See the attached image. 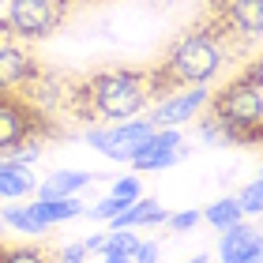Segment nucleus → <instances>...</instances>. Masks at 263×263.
Returning a JSON list of instances; mask_svg holds the SVG:
<instances>
[{
	"label": "nucleus",
	"mask_w": 263,
	"mask_h": 263,
	"mask_svg": "<svg viewBox=\"0 0 263 263\" xmlns=\"http://www.w3.org/2000/svg\"><path fill=\"white\" fill-rule=\"evenodd\" d=\"M139 245L136 230H109L105 233V245H102V256H132Z\"/></svg>",
	"instance_id": "nucleus-20"
},
{
	"label": "nucleus",
	"mask_w": 263,
	"mask_h": 263,
	"mask_svg": "<svg viewBox=\"0 0 263 263\" xmlns=\"http://www.w3.org/2000/svg\"><path fill=\"white\" fill-rule=\"evenodd\" d=\"M211 19L241 45L263 38V0H214Z\"/></svg>",
	"instance_id": "nucleus-9"
},
{
	"label": "nucleus",
	"mask_w": 263,
	"mask_h": 263,
	"mask_svg": "<svg viewBox=\"0 0 263 263\" xmlns=\"http://www.w3.org/2000/svg\"><path fill=\"white\" fill-rule=\"evenodd\" d=\"M94 181H98V173H87V170H57L34 188V196L38 199H71Z\"/></svg>",
	"instance_id": "nucleus-12"
},
{
	"label": "nucleus",
	"mask_w": 263,
	"mask_h": 263,
	"mask_svg": "<svg viewBox=\"0 0 263 263\" xmlns=\"http://www.w3.org/2000/svg\"><path fill=\"white\" fill-rule=\"evenodd\" d=\"M188 143H184V132L177 128H154L147 143H139L136 154H132V170L136 173H158V170H170V165L184 162L188 158Z\"/></svg>",
	"instance_id": "nucleus-7"
},
{
	"label": "nucleus",
	"mask_w": 263,
	"mask_h": 263,
	"mask_svg": "<svg viewBox=\"0 0 263 263\" xmlns=\"http://www.w3.org/2000/svg\"><path fill=\"white\" fill-rule=\"evenodd\" d=\"M0 237H4V222H0Z\"/></svg>",
	"instance_id": "nucleus-33"
},
{
	"label": "nucleus",
	"mask_w": 263,
	"mask_h": 263,
	"mask_svg": "<svg viewBox=\"0 0 263 263\" xmlns=\"http://www.w3.org/2000/svg\"><path fill=\"white\" fill-rule=\"evenodd\" d=\"M38 71H42V64L27 49V42L0 34V94H23Z\"/></svg>",
	"instance_id": "nucleus-8"
},
{
	"label": "nucleus",
	"mask_w": 263,
	"mask_h": 263,
	"mask_svg": "<svg viewBox=\"0 0 263 263\" xmlns=\"http://www.w3.org/2000/svg\"><path fill=\"white\" fill-rule=\"evenodd\" d=\"M154 132V121L151 117H132V121H121V124H90L83 132V143H87L90 151L105 154L109 162H132V154H136L139 143H147Z\"/></svg>",
	"instance_id": "nucleus-5"
},
{
	"label": "nucleus",
	"mask_w": 263,
	"mask_h": 263,
	"mask_svg": "<svg viewBox=\"0 0 263 263\" xmlns=\"http://www.w3.org/2000/svg\"><path fill=\"white\" fill-rule=\"evenodd\" d=\"M0 263H53L38 245H0Z\"/></svg>",
	"instance_id": "nucleus-18"
},
{
	"label": "nucleus",
	"mask_w": 263,
	"mask_h": 263,
	"mask_svg": "<svg viewBox=\"0 0 263 263\" xmlns=\"http://www.w3.org/2000/svg\"><path fill=\"white\" fill-rule=\"evenodd\" d=\"M207 113L226 128L230 143H252L256 132L263 128V94L237 76L211 94Z\"/></svg>",
	"instance_id": "nucleus-3"
},
{
	"label": "nucleus",
	"mask_w": 263,
	"mask_h": 263,
	"mask_svg": "<svg viewBox=\"0 0 263 263\" xmlns=\"http://www.w3.org/2000/svg\"><path fill=\"white\" fill-rule=\"evenodd\" d=\"M259 233H263V230H259Z\"/></svg>",
	"instance_id": "nucleus-35"
},
{
	"label": "nucleus",
	"mask_w": 263,
	"mask_h": 263,
	"mask_svg": "<svg viewBox=\"0 0 263 263\" xmlns=\"http://www.w3.org/2000/svg\"><path fill=\"white\" fill-rule=\"evenodd\" d=\"M27 211H30V218L38 222V226L53 230V226H61V222L79 218L87 207H83L79 196H71V199H34V203H27Z\"/></svg>",
	"instance_id": "nucleus-14"
},
{
	"label": "nucleus",
	"mask_w": 263,
	"mask_h": 263,
	"mask_svg": "<svg viewBox=\"0 0 263 263\" xmlns=\"http://www.w3.org/2000/svg\"><path fill=\"white\" fill-rule=\"evenodd\" d=\"M71 0H8L4 4V30L19 42H42L61 30L68 19Z\"/></svg>",
	"instance_id": "nucleus-4"
},
{
	"label": "nucleus",
	"mask_w": 263,
	"mask_h": 263,
	"mask_svg": "<svg viewBox=\"0 0 263 263\" xmlns=\"http://www.w3.org/2000/svg\"><path fill=\"white\" fill-rule=\"evenodd\" d=\"M45 136V113H38L19 94H0V154H11L27 139Z\"/></svg>",
	"instance_id": "nucleus-6"
},
{
	"label": "nucleus",
	"mask_w": 263,
	"mask_h": 263,
	"mask_svg": "<svg viewBox=\"0 0 263 263\" xmlns=\"http://www.w3.org/2000/svg\"><path fill=\"white\" fill-rule=\"evenodd\" d=\"M248 263H263V256H259V259H248Z\"/></svg>",
	"instance_id": "nucleus-32"
},
{
	"label": "nucleus",
	"mask_w": 263,
	"mask_h": 263,
	"mask_svg": "<svg viewBox=\"0 0 263 263\" xmlns=\"http://www.w3.org/2000/svg\"><path fill=\"white\" fill-rule=\"evenodd\" d=\"M196 136H199V143H207V147H230V136H226V128L214 121V117L203 109L199 117H196Z\"/></svg>",
	"instance_id": "nucleus-19"
},
{
	"label": "nucleus",
	"mask_w": 263,
	"mask_h": 263,
	"mask_svg": "<svg viewBox=\"0 0 263 263\" xmlns=\"http://www.w3.org/2000/svg\"><path fill=\"white\" fill-rule=\"evenodd\" d=\"M38 154H42V139H27L23 147H15V151H11L8 158H15V162H23V165H30L34 158H38Z\"/></svg>",
	"instance_id": "nucleus-27"
},
{
	"label": "nucleus",
	"mask_w": 263,
	"mask_h": 263,
	"mask_svg": "<svg viewBox=\"0 0 263 263\" xmlns=\"http://www.w3.org/2000/svg\"><path fill=\"white\" fill-rule=\"evenodd\" d=\"M139 192H143L139 173H124V177H117V181L109 184V192H105V196H113V199H121V203H136Z\"/></svg>",
	"instance_id": "nucleus-21"
},
{
	"label": "nucleus",
	"mask_w": 263,
	"mask_h": 263,
	"mask_svg": "<svg viewBox=\"0 0 263 263\" xmlns=\"http://www.w3.org/2000/svg\"><path fill=\"white\" fill-rule=\"evenodd\" d=\"M0 222H4V230H15V233H27V237H45L49 230L45 226H38L30 218V211H27V203H4L0 207Z\"/></svg>",
	"instance_id": "nucleus-17"
},
{
	"label": "nucleus",
	"mask_w": 263,
	"mask_h": 263,
	"mask_svg": "<svg viewBox=\"0 0 263 263\" xmlns=\"http://www.w3.org/2000/svg\"><path fill=\"white\" fill-rule=\"evenodd\" d=\"M188 263H211V259H207V256H203V252H199V256H192V259H188Z\"/></svg>",
	"instance_id": "nucleus-31"
},
{
	"label": "nucleus",
	"mask_w": 263,
	"mask_h": 263,
	"mask_svg": "<svg viewBox=\"0 0 263 263\" xmlns=\"http://www.w3.org/2000/svg\"><path fill=\"white\" fill-rule=\"evenodd\" d=\"M165 207L158 199H151V196H139L136 203H128V207L117 214V218L109 222V230H136V226H165Z\"/></svg>",
	"instance_id": "nucleus-15"
},
{
	"label": "nucleus",
	"mask_w": 263,
	"mask_h": 263,
	"mask_svg": "<svg viewBox=\"0 0 263 263\" xmlns=\"http://www.w3.org/2000/svg\"><path fill=\"white\" fill-rule=\"evenodd\" d=\"M102 245H105V237H102V233H90L87 241H83V248H87V252H102Z\"/></svg>",
	"instance_id": "nucleus-29"
},
{
	"label": "nucleus",
	"mask_w": 263,
	"mask_h": 263,
	"mask_svg": "<svg viewBox=\"0 0 263 263\" xmlns=\"http://www.w3.org/2000/svg\"><path fill=\"white\" fill-rule=\"evenodd\" d=\"M199 218H203L199 211H177V214L165 218V226H170V233H188V230H196V226H199Z\"/></svg>",
	"instance_id": "nucleus-24"
},
{
	"label": "nucleus",
	"mask_w": 263,
	"mask_h": 263,
	"mask_svg": "<svg viewBox=\"0 0 263 263\" xmlns=\"http://www.w3.org/2000/svg\"><path fill=\"white\" fill-rule=\"evenodd\" d=\"M102 263H132V256H102Z\"/></svg>",
	"instance_id": "nucleus-30"
},
{
	"label": "nucleus",
	"mask_w": 263,
	"mask_h": 263,
	"mask_svg": "<svg viewBox=\"0 0 263 263\" xmlns=\"http://www.w3.org/2000/svg\"><path fill=\"white\" fill-rule=\"evenodd\" d=\"M158 241H139L136 252H132V263H158Z\"/></svg>",
	"instance_id": "nucleus-28"
},
{
	"label": "nucleus",
	"mask_w": 263,
	"mask_h": 263,
	"mask_svg": "<svg viewBox=\"0 0 263 263\" xmlns=\"http://www.w3.org/2000/svg\"><path fill=\"white\" fill-rule=\"evenodd\" d=\"M263 256V233L248 222H237L218 241V263H248Z\"/></svg>",
	"instance_id": "nucleus-11"
},
{
	"label": "nucleus",
	"mask_w": 263,
	"mask_h": 263,
	"mask_svg": "<svg viewBox=\"0 0 263 263\" xmlns=\"http://www.w3.org/2000/svg\"><path fill=\"white\" fill-rule=\"evenodd\" d=\"M203 222L214 226L218 233H226L230 226L245 222V211H241V203H237V196H222V199H214L211 207L203 211Z\"/></svg>",
	"instance_id": "nucleus-16"
},
{
	"label": "nucleus",
	"mask_w": 263,
	"mask_h": 263,
	"mask_svg": "<svg viewBox=\"0 0 263 263\" xmlns=\"http://www.w3.org/2000/svg\"><path fill=\"white\" fill-rule=\"evenodd\" d=\"M207 102H211L207 87H184V90H173V94H165V98H158L147 117L154 121V128H181L188 121H196V117L207 109Z\"/></svg>",
	"instance_id": "nucleus-10"
},
{
	"label": "nucleus",
	"mask_w": 263,
	"mask_h": 263,
	"mask_svg": "<svg viewBox=\"0 0 263 263\" xmlns=\"http://www.w3.org/2000/svg\"><path fill=\"white\" fill-rule=\"evenodd\" d=\"M124 207H128V203H121V199H113V196H102V199L94 203V207H90L87 214H90L94 222H113V218H117V214H121Z\"/></svg>",
	"instance_id": "nucleus-23"
},
{
	"label": "nucleus",
	"mask_w": 263,
	"mask_h": 263,
	"mask_svg": "<svg viewBox=\"0 0 263 263\" xmlns=\"http://www.w3.org/2000/svg\"><path fill=\"white\" fill-rule=\"evenodd\" d=\"M237 203H241L245 214H263V181H248L237 192Z\"/></svg>",
	"instance_id": "nucleus-22"
},
{
	"label": "nucleus",
	"mask_w": 263,
	"mask_h": 263,
	"mask_svg": "<svg viewBox=\"0 0 263 263\" xmlns=\"http://www.w3.org/2000/svg\"><path fill=\"white\" fill-rule=\"evenodd\" d=\"M226 61H230V34L214 19H207L203 27H192L173 42L162 68H151L154 102L173 90H184V87H207L226 68Z\"/></svg>",
	"instance_id": "nucleus-2"
},
{
	"label": "nucleus",
	"mask_w": 263,
	"mask_h": 263,
	"mask_svg": "<svg viewBox=\"0 0 263 263\" xmlns=\"http://www.w3.org/2000/svg\"><path fill=\"white\" fill-rule=\"evenodd\" d=\"M241 79L248 83V87H256V90L263 94V53H259V57H252V61L245 64V71H241Z\"/></svg>",
	"instance_id": "nucleus-26"
},
{
	"label": "nucleus",
	"mask_w": 263,
	"mask_h": 263,
	"mask_svg": "<svg viewBox=\"0 0 263 263\" xmlns=\"http://www.w3.org/2000/svg\"><path fill=\"white\" fill-rule=\"evenodd\" d=\"M87 259H90V252L83 248V241L64 245V248H57V252H53V263H87Z\"/></svg>",
	"instance_id": "nucleus-25"
},
{
	"label": "nucleus",
	"mask_w": 263,
	"mask_h": 263,
	"mask_svg": "<svg viewBox=\"0 0 263 263\" xmlns=\"http://www.w3.org/2000/svg\"><path fill=\"white\" fill-rule=\"evenodd\" d=\"M38 181H34L30 165H23L15 158H8V154H0V199L4 203H15L23 196H30Z\"/></svg>",
	"instance_id": "nucleus-13"
},
{
	"label": "nucleus",
	"mask_w": 263,
	"mask_h": 263,
	"mask_svg": "<svg viewBox=\"0 0 263 263\" xmlns=\"http://www.w3.org/2000/svg\"><path fill=\"white\" fill-rule=\"evenodd\" d=\"M147 102H154V87H151V71H136V68H105L94 71L90 79L71 83V98L68 109L79 121L90 124H121L132 121L147 109Z\"/></svg>",
	"instance_id": "nucleus-1"
},
{
	"label": "nucleus",
	"mask_w": 263,
	"mask_h": 263,
	"mask_svg": "<svg viewBox=\"0 0 263 263\" xmlns=\"http://www.w3.org/2000/svg\"><path fill=\"white\" fill-rule=\"evenodd\" d=\"M259 181H263V165H259Z\"/></svg>",
	"instance_id": "nucleus-34"
}]
</instances>
